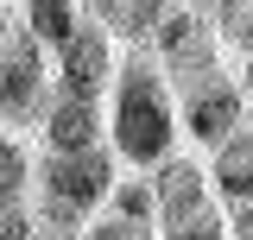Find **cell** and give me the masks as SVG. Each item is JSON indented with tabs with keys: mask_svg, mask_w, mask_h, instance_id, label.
I'll return each instance as SVG.
<instances>
[{
	"mask_svg": "<svg viewBox=\"0 0 253 240\" xmlns=\"http://www.w3.org/2000/svg\"><path fill=\"white\" fill-rule=\"evenodd\" d=\"M184 139V114H177V89L158 70L152 51H126L114 95H108V152L121 158V171H146L177 158Z\"/></svg>",
	"mask_w": 253,
	"mask_h": 240,
	"instance_id": "cell-1",
	"label": "cell"
},
{
	"mask_svg": "<svg viewBox=\"0 0 253 240\" xmlns=\"http://www.w3.org/2000/svg\"><path fill=\"white\" fill-rule=\"evenodd\" d=\"M121 158L101 146V152H44L38 158V202H32V215H38V228L44 234H70L83 240L89 234V221L108 202H114V183H121Z\"/></svg>",
	"mask_w": 253,
	"mask_h": 240,
	"instance_id": "cell-2",
	"label": "cell"
},
{
	"mask_svg": "<svg viewBox=\"0 0 253 240\" xmlns=\"http://www.w3.org/2000/svg\"><path fill=\"white\" fill-rule=\"evenodd\" d=\"M51 95H57V63H51L44 44H32L26 26H19L0 44V126L6 133H26V126L38 133Z\"/></svg>",
	"mask_w": 253,
	"mask_h": 240,
	"instance_id": "cell-3",
	"label": "cell"
},
{
	"mask_svg": "<svg viewBox=\"0 0 253 240\" xmlns=\"http://www.w3.org/2000/svg\"><path fill=\"white\" fill-rule=\"evenodd\" d=\"M152 57H158V70L171 76V89H190V82L228 70L221 38H215V13H209V6H171L165 26H158V38H152Z\"/></svg>",
	"mask_w": 253,
	"mask_h": 240,
	"instance_id": "cell-4",
	"label": "cell"
},
{
	"mask_svg": "<svg viewBox=\"0 0 253 240\" xmlns=\"http://www.w3.org/2000/svg\"><path fill=\"white\" fill-rule=\"evenodd\" d=\"M177 114H184V139H196L203 152H221L253 120V108H247V95H241V76L234 70H215V76L177 89Z\"/></svg>",
	"mask_w": 253,
	"mask_h": 240,
	"instance_id": "cell-5",
	"label": "cell"
},
{
	"mask_svg": "<svg viewBox=\"0 0 253 240\" xmlns=\"http://www.w3.org/2000/svg\"><path fill=\"white\" fill-rule=\"evenodd\" d=\"M126 51L108 38V26L95 19V13H83V26H76V38L57 51V89L83 95V101H108L114 95V76H121Z\"/></svg>",
	"mask_w": 253,
	"mask_h": 240,
	"instance_id": "cell-6",
	"label": "cell"
},
{
	"mask_svg": "<svg viewBox=\"0 0 253 240\" xmlns=\"http://www.w3.org/2000/svg\"><path fill=\"white\" fill-rule=\"evenodd\" d=\"M152 190H158V228L221 215V196H215V183H209V164H196V158L158 164V171H152Z\"/></svg>",
	"mask_w": 253,
	"mask_h": 240,
	"instance_id": "cell-7",
	"label": "cell"
},
{
	"mask_svg": "<svg viewBox=\"0 0 253 240\" xmlns=\"http://www.w3.org/2000/svg\"><path fill=\"white\" fill-rule=\"evenodd\" d=\"M101 133H108V108H101V101H83V95H70V89L51 95V108L38 120L44 152H101L108 146Z\"/></svg>",
	"mask_w": 253,
	"mask_h": 240,
	"instance_id": "cell-8",
	"label": "cell"
},
{
	"mask_svg": "<svg viewBox=\"0 0 253 240\" xmlns=\"http://www.w3.org/2000/svg\"><path fill=\"white\" fill-rule=\"evenodd\" d=\"M89 13L108 26V38H114L121 51H152V38H158V26H165L171 6H152V0H101Z\"/></svg>",
	"mask_w": 253,
	"mask_h": 240,
	"instance_id": "cell-9",
	"label": "cell"
},
{
	"mask_svg": "<svg viewBox=\"0 0 253 240\" xmlns=\"http://www.w3.org/2000/svg\"><path fill=\"white\" fill-rule=\"evenodd\" d=\"M209 183H215L221 209L253 202V120H247V126H241L221 152H209Z\"/></svg>",
	"mask_w": 253,
	"mask_h": 240,
	"instance_id": "cell-10",
	"label": "cell"
},
{
	"mask_svg": "<svg viewBox=\"0 0 253 240\" xmlns=\"http://www.w3.org/2000/svg\"><path fill=\"white\" fill-rule=\"evenodd\" d=\"M83 13H89V6H76V0H26V6H19V26H26L32 44L63 51V44L76 38V26H83Z\"/></svg>",
	"mask_w": 253,
	"mask_h": 240,
	"instance_id": "cell-11",
	"label": "cell"
},
{
	"mask_svg": "<svg viewBox=\"0 0 253 240\" xmlns=\"http://www.w3.org/2000/svg\"><path fill=\"white\" fill-rule=\"evenodd\" d=\"M32 183H38V164H32L26 139L0 126V209H19L32 196Z\"/></svg>",
	"mask_w": 253,
	"mask_h": 240,
	"instance_id": "cell-12",
	"label": "cell"
},
{
	"mask_svg": "<svg viewBox=\"0 0 253 240\" xmlns=\"http://www.w3.org/2000/svg\"><path fill=\"white\" fill-rule=\"evenodd\" d=\"M215 13V38H221V57H253V6L247 0H228V6H209Z\"/></svg>",
	"mask_w": 253,
	"mask_h": 240,
	"instance_id": "cell-13",
	"label": "cell"
},
{
	"mask_svg": "<svg viewBox=\"0 0 253 240\" xmlns=\"http://www.w3.org/2000/svg\"><path fill=\"white\" fill-rule=\"evenodd\" d=\"M83 240H158V228H146V221H126V215H114V209H101L89 221V234Z\"/></svg>",
	"mask_w": 253,
	"mask_h": 240,
	"instance_id": "cell-14",
	"label": "cell"
},
{
	"mask_svg": "<svg viewBox=\"0 0 253 240\" xmlns=\"http://www.w3.org/2000/svg\"><path fill=\"white\" fill-rule=\"evenodd\" d=\"M44 228H38V215H32V202H19V209H0V240H38Z\"/></svg>",
	"mask_w": 253,
	"mask_h": 240,
	"instance_id": "cell-15",
	"label": "cell"
},
{
	"mask_svg": "<svg viewBox=\"0 0 253 240\" xmlns=\"http://www.w3.org/2000/svg\"><path fill=\"white\" fill-rule=\"evenodd\" d=\"M234 76H241V95H247V108H253V57L234 63Z\"/></svg>",
	"mask_w": 253,
	"mask_h": 240,
	"instance_id": "cell-16",
	"label": "cell"
},
{
	"mask_svg": "<svg viewBox=\"0 0 253 240\" xmlns=\"http://www.w3.org/2000/svg\"><path fill=\"white\" fill-rule=\"evenodd\" d=\"M13 32H19V6H0V44H6Z\"/></svg>",
	"mask_w": 253,
	"mask_h": 240,
	"instance_id": "cell-17",
	"label": "cell"
},
{
	"mask_svg": "<svg viewBox=\"0 0 253 240\" xmlns=\"http://www.w3.org/2000/svg\"><path fill=\"white\" fill-rule=\"evenodd\" d=\"M38 240H70V234H38Z\"/></svg>",
	"mask_w": 253,
	"mask_h": 240,
	"instance_id": "cell-18",
	"label": "cell"
}]
</instances>
